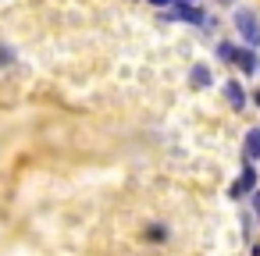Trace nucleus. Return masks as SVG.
Returning a JSON list of instances; mask_svg holds the SVG:
<instances>
[{
    "label": "nucleus",
    "mask_w": 260,
    "mask_h": 256,
    "mask_svg": "<svg viewBox=\"0 0 260 256\" xmlns=\"http://www.w3.org/2000/svg\"><path fill=\"white\" fill-rule=\"evenodd\" d=\"M217 57L228 61V64H239L242 75H256V54L249 47H232V43H221L217 47Z\"/></svg>",
    "instance_id": "f257e3e1"
},
{
    "label": "nucleus",
    "mask_w": 260,
    "mask_h": 256,
    "mask_svg": "<svg viewBox=\"0 0 260 256\" xmlns=\"http://www.w3.org/2000/svg\"><path fill=\"white\" fill-rule=\"evenodd\" d=\"M235 29H239V36H242L249 47L260 43V22H256L253 11H235Z\"/></svg>",
    "instance_id": "f03ea898"
},
{
    "label": "nucleus",
    "mask_w": 260,
    "mask_h": 256,
    "mask_svg": "<svg viewBox=\"0 0 260 256\" xmlns=\"http://www.w3.org/2000/svg\"><path fill=\"white\" fill-rule=\"evenodd\" d=\"M249 192H256V171H253V164H246V167H242V174L232 181L228 199H242V196H249Z\"/></svg>",
    "instance_id": "7ed1b4c3"
},
{
    "label": "nucleus",
    "mask_w": 260,
    "mask_h": 256,
    "mask_svg": "<svg viewBox=\"0 0 260 256\" xmlns=\"http://www.w3.org/2000/svg\"><path fill=\"white\" fill-rule=\"evenodd\" d=\"M168 18H182V22H192V25H203V22H207V15L196 11V8H189V4H175V11H171Z\"/></svg>",
    "instance_id": "20e7f679"
},
{
    "label": "nucleus",
    "mask_w": 260,
    "mask_h": 256,
    "mask_svg": "<svg viewBox=\"0 0 260 256\" xmlns=\"http://www.w3.org/2000/svg\"><path fill=\"white\" fill-rule=\"evenodd\" d=\"M246 164H256L260 160V128H249L246 132V150H242Z\"/></svg>",
    "instance_id": "39448f33"
},
{
    "label": "nucleus",
    "mask_w": 260,
    "mask_h": 256,
    "mask_svg": "<svg viewBox=\"0 0 260 256\" xmlns=\"http://www.w3.org/2000/svg\"><path fill=\"white\" fill-rule=\"evenodd\" d=\"M224 96H228V103H232L235 111H242V107H246V93H242V82L228 79V82H224Z\"/></svg>",
    "instance_id": "423d86ee"
},
{
    "label": "nucleus",
    "mask_w": 260,
    "mask_h": 256,
    "mask_svg": "<svg viewBox=\"0 0 260 256\" xmlns=\"http://www.w3.org/2000/svg\"><path fill=\"white\" fill-rule=\"evenodd\" d=\"M189 86L192 89H207L210 86V68L207 64H192L189 68Z\"/></svg>",
    "instance_id": "0eeeda50"
},
{
    "label": "nucleus",
    "mask_w": 260,
    "mask_h": 256,
    "mask_svg": "<svg viewBox=\"0 0 260 256\" xmlns=\"http://www.w3.org/2000/svg\"><path fill=\"white\" fill-rule=\"evenodd\" d=\"M146 238H150V242H164V238H168V228H164V224H150V228H146Z\"/></svg>",
    "instance_id": "6e6552de"
},
{
    "label": "nucleus",
    "mask_w": 260,
    "mask_h": 256,
    "mask_svg": "<svg viewBox=\"0 0 260 256\" xmlns=\"http://www.w3.org/2000/svg\"><path fill=\"white\" fill-rule=\"evenodd\" d=\"M15 61V50L11 47H0V64H11Z\"/></svg>",
    "instance_id": "1a4fd4ad"
},
{
    "label": "nucleus",
    "mask_w": 260,
    "mask_h": 256,
    "mask_svg": "<svg viewBox=\"0 0 260 256\" xmlns=\"http://www.w3.org/2000/svg\"><path fill=\"white\" fill-rule=\"evenodd\" d=\"M253 213H256V217H260V189H256V192H253Z\"/></svg>",
    "instance_id": "9d476101"
},
{
    "label": "nucleus",
    "mask_w": 260,
    "mask_h": 256,
    "mask_svg": "<svg viewBox=\"0 0 260 256\" xmlns=\"http://www.w3.org/2000/svg\"><path fill=\"white\" fill-rule=\"evenodd\" d=\"M150 4H153V8H168V4H171V0H150Z\"/></svg>",
    "instance_id": "9b49d317"
},
{
    "label": "nucleus",
    "mask_w": 260,
    "mask_h": 256,
    "mask_svg": "<svg viewBox=\"0 0 260 256\" xmlns=\"http://www.w3.org/2000/svg\"><path fill=\"white\" fill-rule=\"evenodd\" d=\"M253 103H256V107H260V89H256V93H253Z\"/></svg>",
    "instance_id": "f8f14e48"
},
{
    "label": "nucleus",
    "mask_w": 260,
    "mask_h": 256,
    "mask_svg": "<svg viewBox=\"0 0 260 256\" xmlns=\"http://www.w3.org/2000/svg\"><path fill=\"white\" fill-rule=\"evenodd\" d=\"M253 256H260V245H253Z\"/></svg>",
    "instance_id": "ddd939ff"
},
{
    "label": "nucleus",
    "mask_w": 260,
    "mask_h": 256,
    "mask_svg": "<svg viewBox=\"0 0 260 256\" xmlns=\"http://www.w3.org/2000/svg\"><path fill=\"white\" fill-rule=\"evenodd\" d=\"M178 4H189V0H178Z\"/></svg>",
    "instance_id": "4468645a"
}]
</instances>
